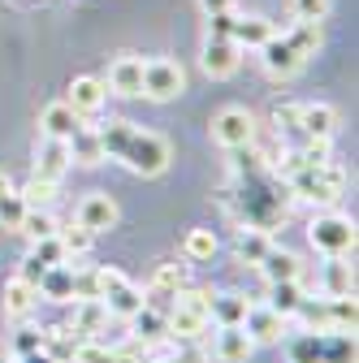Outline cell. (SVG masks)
<instances>
[{
	"mask_svg": "<svg viewBox=\"0 0 359 363\" xmlns=\"http://www.w3.org/2000/svg\"><path fill=\"white\" fill-rule=\"evenodd\" d=\"M303 298H307V294H303L299 281H268V298H264V307H273L277 315H286V320H290L294 307H299Z\"/></svg>",
	"mask_w": 359,
	"mask_h": 363,
	"instance_id": "obj_28",
	"label": "cell"
},
{
	"mask_svg": "<svg viewBox=\"0 0 359 363\" xmlns=\"http://www.w3.org/2000/svg\"><path fill=\"white\" fill-rule=\"evenodd\" d=\"M299 130L303 139H333L338 130V108L333 104H299Z\"/></svg>",
	"mask_w": 359,
	"mask_h": 363,
	"instance_id": "obj_16",
	"label": "cell"
},
{
	"mask_svg": "<svg viewBox=\"0 0 359 363\" xmlns=\"http://www.w3.org/2000/svg\"><path fill=\"white\" fill-rule=\"evenodd\" d=\"M212 139H216L221 147H230V152H247V147L255 143V117H251L247 108H238V104L221 108V113L212 117Z\"/></svg>",
	"mask_w": 359,
	"mask_h": 363,
	"instance_id": "obj_6",
	"label": "cell"
},
{
	"mask_svg": "<svg viewBox=\"0 0 359 363\" xmlns=\"http://www.w3.org/2000/svg\"><path fill=\"white\" fill-rule=\"evenodd\" d=\"M247 307H251V298H247V294H238V290L208 294V320H216V325H243Z\"/></svg>",
	"mask_w": 359,
	"mask_h": 363,
	"instance_id": "obj_18",
	"label": "cell"
},
{
	"mask_svg": "<svg viewBox=\"0 0 359 363\" xmlns=\"http://www.w3.org/2000/svg\"><path fill=\"white\" fill-rule=\"evenodd\" d=\"M39 298L70 303L74 298V264H53L48 272H43L39 277Z\"/></svg>",
	"mask_w": 359,
	"mask_h": 363,
	"instance_id": "obj_22",
	"label": "cell"
},
{
	"mask_svg": "<svg viewBox=\"0 0 359 363\" xmlns=\"http://www.w3.org/2000/svg\"><path fill=\"white\" fill-rule=\"evenodd\" d=\"M39 303V290L35 286H26L22 277H13L9 286H5V320H26V315H31V307Z\"/></svg>",
	"mask_w": 359,
	"mask_h": 363,
	"instance_id": "obj_24",
	"label": "cell"
},
{
	"mask_svg": "<svg viewBox=\"0 0 359 363\" xmlns=\"http://www.w3.org/2000/svg\"><path fill=\"white\" fill-rule=\"evenodd\" d=\"M160 363H208V350L191 342V346H182V350H173V354H165Z\"/></svg>",
	"mask_w": 359,
	"mask_h": 363,
	"instance_id": "obj_41",
	"label": "cell"
},
{
	"mask_svg": "<svg viewBox=\"0 0 359 363\" xmlns=\"http://www.w3.org/2000/svg\"><path fill=\"white\" fill-rule=\"evenodd\" d=\"M43 272H48V264H39L35 255H26V259H22V272H18V277H22L26 286H35V290H39V277H43Z\"/></svg>",
	"mask_w": 359,
	"mask_h": 363,
	"instance_id": "obj_42",
	"label": "cell"
},
{
	"mask_svg": "<svg viewBox=\"0 0 359 363\" xmlns=\"http://www.w3.org/2000/svg\"><path fill=\"white\" fill-rule=\"evenodd\" d=\"M286 43L307 61V57H316L321 52V22H294L290 30H286Z\"/></svg>",
	"mask_w": 359,
	"mask_h": 363,
	"instance_id": "obj_29",
	"label": "cell"
},
{
	"mask_svg": "<svg viewBox=\"0 0 359 363\" xmlns=\"http://www.w3.org/2000/svg\"><path fill=\"white\" fill-rule=\"evenodd\" d=\"M182 286H187V268L182 264H160L156 277H152V286H148V294L152 298H173Z\"/></svg>",
	"mask_w": 359,
	"mask_h": 363,
	"instance_id": "obj_30",
	"label": "cell"
},
{
	"mask_svg": "<svg viewBox=\"0 0 359 363\" xmlns=\"http://www.w3.org/2000/svg\"><path fill=\"white\" fill-rule=\"evenodd\" d=\"M286 325H290L286 315H277L273 307H264V303H251L247 315H243V329H247V337L255 346H277L286 337Z\"/></svg>",
	"mask_w": 359,
	"mask_h": 363,
	"instance_id": "obj_7",
	"label": "cell"
},
{
	"mask_svg": "<svg viewBox=\"0 0 359 363\" xmlns=\"http://www.w3.org/2000/svg\"><path fill=\"white\" fill-rule=\"evenodd\" d=\"M251 354H255V342L247 337L243 325H216V342H212L216 363H247Z\"/></svg>",
	"mask_w": 359,
	"mask_h": 363,
	"instance_id": "obj_9",
	"label": "cell"
},
{
	"mask_svg": "<svg viewBox=\"0 0 359 363\" xmlns=\"http://www.w3.org/2000/svg\"><path fill=\"white\" fill-rule=\"evenodd\" d=\"M286 354L290 363H355V333H342V329H299V333H286Z\"/></svg>",
	"mask_w": 359,
	"mask_h": 363,
	"instance_id": "obj_2",
	"label": "cell"
},
{
	"mask_svg": "<svg viewBox=\"0 0 359 363\" xmlns=\"http://www.w3.org/2000/svg\"><path fill=\"white\" fill-rule=\"evenodd\" d=\"M143 303H148V298H143V290H139V286H130L126 277H121L117 286H109V290H104V307H109V315H117V320H130V315L139 311Z\"/></svg>",
	"mask_w": 359,
	"mask_h": 363,
	"instance_id": "obj_20",
	"label": "cell"
},
{
	"mask_svg": "<svg viewBox=\"0 0 359 363\" xmlns=\"http://www.w3.org/2000/svg\"><path fill=\"white\" fill-rule=\"evenodd\" d=\"M182 91H187V69L177 65V61H169V57L143 61V96L148 100L165 104V100H177Z\"/></svg>",
	"mask_w": 359,
	"mask_h": 363,
	"instance_id": "obj_5",
	"label": "cell"
},
{
	"mask_svg": "<svg viewBox=\"0 0 359 363\" xmlns=\"http://www.w3.org/2000/svg\"><path fill=\"white\" fill-rule=\"evenodd\" d=\"M74 298H100L96 268H74Z\"/></svg>",
	"mask_w": 359,
	"mask_h": 363,
	"instance_id": "obj_39",
	"label": "cell"
},
{
	"mask_svg": "<svg viewBox=\"0 0 359 363\" xmlns=\"http://www.w3.org/2000/svg\"><path fill=\"white\" fill-rule=\"evenodd\" d=\"M260 61H264V69L273 74V78H294V74L307 65V61L290 48V43H286V35H273L268 43H260Z\"/></svg>",
	"mask_w": 359,
	"mask_h": 363,
	"instance_id": "obj_10",
	"label": "cell"
},
{
	"mask_svg": "<svg viewBox=\"0 0 359 363\" xmlns=\"http://www.w3.org/2000/svg\"><path fill=\"white\" fill-rule=\"evenodd\" d=\"M18 234H26L31 242L53 238V234H57V220H53V212H48V208H26V212H22V220H18Z\"/></svg>",
	"mask_w": 359,
	"mask_h": 363,
	"instance_id": "obj_31",
	"label": "cell"
},
{
	"mask_svg": "<svg viewBox=\"0 0 359 363\" xmlns=\"http://www.w3.org/2000/svg\"><path fill=\"white\" fill-rule=\"evenodd\" d=\"M57 238H61V247H65V255H87L92 251V242H96V234L92 230H82V225H57Z\"/></svg>",
	"mask_w": 359,
	"mask_h": 363,
	"instance_id": "obj_34",
	"label": "cell"
},
{
	"mask_svg": "<svg viewBox=\"0 0 359 363\" xmlns=\"http://www.w3.org/2000/svg\"><path fill=\"white\" fill-rule=\"evenodd\" d=\"M113 96H143V57H117L109 65V82Z\"/></svg>",
	"mask_w": 359,
	"mask_h": 363,
	"instance_id": "obj_15",
	"label": "cell"
},
{
	"mask_svg": "<svg viewBox=\"0 0 359 363\" xmlns=\"http://www.w3.org/2000/svg\"><path fill=\"white\" fill-rule=\"evenodd\" d=\"M307 242L316 247L321 255H350L355 251V220L350 216H338V212H325V216L311 220Z\"/></svg>",
	"mask_w": 359,
	"mask_h": 363,
	"instance_id": "obj_4",
	"label": "cell"
},
{
	"mask_svg": "<svg viewBox=\"0 0 359 363\" xmlns=\"http://www.w3.org/2000/svg\"><path fill=\"white\" fill-rule=\"evenodd\" d=\"M238 52H243V48H238L230 35H208V39H204L199 65H204L208 78H230V74L238 69Z\"/></svg>",
	"mask_w": 359,
	"mask_h": 363,
	"instance_id": "obj_8",
	"label": "cell"
},
{
	"mask_svg": "<svg viewBox=\"0 0 359 363\" xmlns=\"http://www.w3.org/2000/svg\"><path fill=\"white\" fill-rule=\"evenodd\" d=\"M182 255H187V259H195V264L212 259V255H216V234H212V230H191V234H187V242H182Z\"/></svg>",
	"mask_w": 359,
	"mask_h": 363,
	"instance_id": "obj_32",
	"label": "cell"
},
{
	"mask_svg": "<svg viewBox=\"0 0 359 363\" xmlns=\"http://www.w3.org/2000/svg\"><path fill=\"white\" fill-rule=\"evenodd\" d=\"M117 203L104 195V191H96V195H87L82 203H78V225L82 230H92V234H104V230H113L117 225Z\"/></svg>",
	"mask_w": 359,
	"mask_h": 363,
	"instance_id": "obj_13",
	"label": "cell"
},
{
	"mask_svg": "<svg viewBox=\"0 0 359 363\" xmlns=\"http://www.w3.org/2000/svg\"><path fill=\"white\" fill-rule=\"evenodd\" d=\"M82 125V117L65 104V100H57V104H48L39 113V130H43V139H70V134Z\"/></svg>",
	"mask_w": 359,
	"mask_h": 363,
	"instance_id": "obj_17",
	"label": "cell"
},
{
	"mask_svg": "<svg viewBox=\"0 0 359 363\" xmlns=\"http://www.w3.org/2000/svg\"><path fill=\"white\" fill-rule=\"evenodd\" d=\"M70 164L74 160H70V143L65 139H43L35 147V177H43V182H61Z\"/></svg>",
	"mask_w": 359,
	"mask_h": 363,
	"instance_id": "obj_12",
	"label": "cell"
},
{
	"mask_svg": "<svg viewBox=\"0 0 359 363\" xmlns=\"http://www.w3.org/2000/svg\"><path fill=\"white\" fill-rule=\"evenodd\" d=\"M255 268H260L264 281H303V259L286 247H268Z\"/></svg>",
	"mask_w": 359,
	"mask_h": 363,
	"instance_id": "obj_14",
	"label": "cell"
},
{
	"mask_svg": "<svg viewBox=\"0 0 359 363\" xmlns=\"http://www.w3.org/2000/svg\"><path fill=\"white\" fill-rule=\"evenodd\" d=\"M130 325H134V337H139L143 346H152V350H156V346H160V342L169 337V325H165V315H156V311H152L148 303H143L139 311L130 315Z\"/></svg>",
	"mask_w": 359,
	"mask_h": 363,
	"instance_id": "obj_25",
	"label": "cell"
},
{
	"mask_svg": "<svg viewBox=\"0 0 359 363\" xmlns=\"http://www.w3.org/2000/svg\"><path fill=\"white\" fill-rule=\"evenodd\" d=\"M18 195H22V203H26V208H53V199H57V182L31 177V182H26V186H22Z\"/></svg>",
	"mask_w": 359,
	"mask_h": 363,
	"instance_id": "obj_33",
	"label": "cell"
},
{
	"mask_svg": "<svg viewBox=\"0 0 359 363\" xmlns=\"http://www.w3.org/2000/svg\"><path fill=\"white\" fill-rule=\"evenodd\" d=\"M204 5V13H226V9H234V0H199Z\"/></svg>",
	"mask_w": 359,
	"mask_h": 363,
	"instance_id": "obj_43",
	"label": "cell"
},
{
	"mask_svg": "<svg viewBox=\"0 0 359 363\" xmlns=\"http://www.w3.org/2000/svg\"><path fill=\"white\" fill-rule=\"evenodd\" d=\"M31 255H35V259H39V264H48V268H53V264H65V259H70V255H65V247H61V238H57V234H53V238H39V242H35V251H31Z\"/></svg>",
	"mask_w": 359,
	"mask_h": 363,
	"instance_id": "obj_38",
	"label": "cell"
},
{
	"mask_svg": "<svg viewBox=\"0 0 359 363\" xmlns=\"http://www.w3.org/2000/svg\"><path fill=\"white\" fill-rule=\"evenodd\" d=\"M9 191H13V182H9V173H0V199H5Z\"/></svg>",
	"mask_w": 359,
	"mask_h": 363,
	"instance_id": "obj_45",
	"label": "cell"
},
{
	"mask_svg": "<svg viewBox=\"0 0 359 363\" xmlns=\"http://www.w3.org/2000/svg\"><path fill=\"white\" fill-rule=\"evenodd\" d=\"M100 134V147H104V160H121L130 173H139V177H160L173 160V147L169 139H160V134L143 130V125H134L126 117H113L104 125H96Z\"/></svg>",
	"mask_w": 359,
	"mask_h": 363,
	"instance_id": "obj_1",
	"label": "cell"
},
{
	"mask_svg": "<svg viewBox=\"0 0 359 363\" xmlns=\"http://www.w3.org/2000/svg\"><path fill=\"white\" fill-rule=\"evenodd\" d=\"M277 30H273V22H268V18H234L230 22V39L238 43V48H260V43H268V39H273Z\"/></svg>",
	"mask_w": 359,
	"mask_h": 363,
	"instance_id": "obj_21",
	"label": "cell"
},
{
	"mask_svg": "<svg viewBox=\"0 0 359 363\" xmlns=\"http://www.w3.org/2000/svg\"><path fill=\"white\" fill-rule=\"evenodd\" d=\"M22 212H26V203H22V195H18V191H9L5 199H0V225H5V230H18Z\"/></svg>",
	"mask_w": 359,
	"mask_h": 363,
	"instance_id": "obj_40",
	"label": "cell"
},
{
	"mask_svg": "<svg viewBox=\"0 0 359 363\" xmlns=\"http://www.w3.org/2000/svg\"><path fill=\"white\" fill-rule=\"evenodd\" d=\"M70 363H117V350L104 346V342H92V337H87V342L74 346V359H70Z\"/></svg>",
	"mask_w": 359,
	"mask_h": 363,
	"instance_id": "obj_35",
	"label": "cell"
},
{
	"mask_svg": "<svg viewBox=\"0 0 359 363\" xmlns=\"http://www.w3.org/2000/svg\"><path fill=\"white\" fill-rule=\"evenodd\" d=\"M109 320V307L104 298H74V333H100Z\"/></svg>",
	"mask_w": 359,
	"mask_h": 363,
	"instance_id": "obj_26",
	"label": "cell"
},
{
	"mask_svg": "<svg viewBox=\"0 0 359 363\" xmlns=\"http://www.w3.org/2000/svg\"><path fill=\"white\" fill-rule=\"evenodd\" d=\"M18 363H57V359H53L48 350H31V354H22Z\"/></svg>",
	"mask_w": 359,
	"mask_h": 363,
	"instance_id": "obj_44",
	"label": "cell"
},
{
	"mask_svg": "<svg viewBox=\"0 0 359 363\" xmlns=\"http://www.w3.org/2000/svg\"><path fill=\"white\" fill-rule=\"evenodd\" d=\"M65 143H70V160H74V164H100V160H104V147H100L96 125H78Z\"/></svg>",
	"mask_w": 359,
	"mask_h": 363,
	"instance_id": "obj_23",
	"label": "cell"
},
{
	"mask_svg": "<svg viewBox=\"0 0 359 363\" xmlns=\"http://www.w3.org/2000/svg\"><path fill=\"white\" fill-rule=\"evenodd\" d=\"M169 325V337H182V342H195L204 329H208V294L204 290H177L173 294V307L165 315Z\"/></svg>",
	"mask_w": 359,
	"mask_h": 363,
	"instance_id": "obj_3",
	"label": "cell"
},
{
	"mask_svg": "<svg viewBox=\"0 0 359 363\" xmlns=\"http://www.w3.org/2000/svg\"><path fill=\"white\" fill-rule=\"evenodd\" d=\"M273 247V238H268V230H251V225H243L238 230V238H234V255L243 259V264H260L264 259V251Z\"/></svg>",
	"mask_w": 359,
	"mask_h": 363,
	"instance_id": "obj_27",
	"label": "cell"
},
{
	"mask_svg": "<svg viewBox=\"0 0 359 363\" xmlns=\"http://www.w3.org/2000/svg\"><path fill=\"white\" fill-rule=\"evenodd\" d=\"M321 294H325V298H346V294H355V268L346 264V255H329L325 277H321Z\"/></svg>",
	"mask_w": 359,
	"mask_h": 363,
	"instance_id": "obj_19",
	"label": "cell"
},
{
	"mask_svg": "<svg viewBox=\"0 0 359 363\" xmlns=\"http://www.w3.org/2000/svg\"><path fill=\"white\" fill-rule=\"evenodd\" d=\"M290 9H294V22H325L333 0H290Z\"/></svg>",
	"mask_w": 359,
	"mask_h": 363,
	"instance_id": "obj_37",
	"label": "cell"
},
{
	"mask_svg": "<svg viewBox=\"0 0 359 363\" xmlns=\"http://www.w3.org/2000/svg\"><path fill=\"white\" fill-rule=\"evenodd\" d=\"M104 100H109V86H104V78H74L70 82V108L78 113V117H96L100 108H104Z\"/></svg>",
	"mask_w": 359,
	"mask_h": 363,
	"instance_id": "obj_11",
	"label": "cell"
},
{
	"mask_svg": "<svg viewBox=\"0 0 359 363\" xmlns=\"http://www.w3.org/2000/svg\"><path fill=\"white\" fill-rule=\"evenodd\" d=\"M9 346H13V354H18V359H22V354H31V350H43V329H31L26 320H18V329H13Z\"/></svg>",
	"mask_w": 359,
	"mask_h": 363,
	"instance_id": "obj_36",
	"label": "cell"
}]
</instances>
